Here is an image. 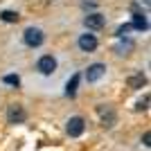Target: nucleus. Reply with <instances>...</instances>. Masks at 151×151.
<instances>
[{
    "label": "nucleus",
    "mask_w": 151,
    "mask_h": 151,
    "mask_svg": "<svg viewBox=\"0 0 151 151\" xmlns=\"http://www.w3.org/2000/svg\"><path fill=\"white\" fill-rule=\"evenodd\" d=\"M43 43H45V32L41 29V27L29 25V27L23 29V45H25V47L36 50V47H41Z\"/></svg>",
    "instance_id": "nucleus-1"
},
{
    "label": "nucleus",
    "mask_w": 151,
    "mask_h": 151,
    "mask_svg": "<svg viewBox=\"0 0 151 151\" xmlns=\"http://www.w3.org/2000/svg\"><path fill=\"white\" fill-rule=\"evenodd\" d=\"M34 68H36V72L41 77H52L59 68V61L54 54H41L36 59V63H34Z\"/></svg>",
    "instance_id": "nucleus-2"
},
{
    "label": "nucleus",
    "mask_w": 151,
    "mask_h": 151,
    "mask_svg": "<svg viewBox=\"0 0 151 151\" xmlns=\"http://www.w3.org/2000/svg\"><path fill=\"white\" fill-rule=\"evenodd\" d=\"M97 45H99V41H97V36H95L93 32H83V34L77 36V47L83 54H93L97 50Z\"/></svg>",
    "instance_id": "nucleus-3"
},
{
    "label": "nucleus",
    "mask_w": 151,
    "mask_h": 151,
    "mask_svg": "<svg viewBox=\"0 0 151 151\" xmlns=\"http://www.w3.org/2000/svg\"><path fill=\"white\" fill-rule=\"evenodd\" d=\"M106 63H90L88 68L83 70V79H86V83H97V81H101L104 77H106Z\"/></svg>",
    "instance_id": "nucleus-4"
},
{
    "label": "nucleus",
    "mask_w": 151,
    "mask_h": 151,
    "mask_svg": "<svg viewBox=\"0 0 151 151\" xmlns=\"http://www.w3.org/2000/svg\"><path fill=\"white\" fill-rule=\"evenodd\" d=\"M83 27H86V32H99L106 27V16L99 12H88L86 16H83Z\"/></svg>",
    "instance_id": "nucleus-5"
},
{
    "label": "nucleus",
    "mask_w": 151,
    "mask_h": 151,
    "mask_svg": "<svg viewBox=\"0 0 151 151\" xmlns=\"http://www.w3.org/2000/svg\"><path fill=\"white\" fill-rule=\"evenodd\" d=\"M83 131H86V120H83L81 115L68 117V122H65V133H68L70 138H81Z\"/></svg>",
    "instance_id": "nucleus-6"
},
{
    "label": "nucleus",
    "mask_w": 151,
    "mask_h": 151,
    "mask_svg": "<svg viewBox=\"0 0 151 151\" xmlns=\"http://www.w3.org/2000/svg\"><path fill=\"white\" fill-rule=\"evenodd\" d=\"M25 120H27L25 108L20 104H9V108H7V122L9 124H23Z\"/></svg>",
    "instance_id": "nucleus-7"
},
{
    "label": "nucleus",
    "mask_w": 151,
    "mask_h": 151,
    "mask_svg": "<svg viewBox=\"0 0 151 151\" xmlns=\"http://www.w3.org/2000/svg\"><path fill=\"white\" fill-rule=\"evenodd\" d=\"M97 113H99L101 124L106 126V129H111V126L115 124V120H117V117H115V111L111 106H106V104H99V106H97Z\"/></svg>",
    "instance_id": "nucleus-8"
},
{
    "label": "nucleus",
    "mask_w": 151,
    "mask_h": 151,
    "mask_svg": "<svg viewBox=\"0 0 151 151\" xmlns=\"http://www.w3.org/2000/svg\"><path fill=\"white\" fill-rule=\"evenodd\" d=\"M129 25H131L135 32H147V29H149L147 16H145L142 12H133V18H131V23H129Z\"/></svg>",
    "instance_id": "nucleus-9"
},
{
    "label": "nucleus",
    "mask_w": 151,
    "mask_h": 151,
    "mask_svg": "<svg viewBox=\"0 0 151 151\" xmlns=\"http://www.w3.org/2000/svg\"><path fill=\"white\" fill-rule=\"evenodd\" d=\"M129 86H131V88H135V90L145 88V86H147V77L142 75V72H135V75L129 77Z\"/></svg>",
    "instance_id": "nucleus-10"
},
{
    "label": "nucleus",
    "mask_w": 151,
    "mask_h": 151,
    "mask_svg": "<svg viewBox=\"0 0 151 151\" xmlns=\"http://www.w3.org/2000/svg\"><path fill=\"white\" fill-rule=\"evenodd\" d=\"M18 12H14V9H5V12H0V20L2 23H18Z\"/></svg>",
    "instance_id": "nucleus-11"
},
{
    "label": "nucleus",
    "mask_w": 151,
    "mask_h": 151,
    "mask_svg": "<svg viewBox=\"0 0 151 151\" xmlns=\"http://www.w3.org/2000/svg\"><path fill=\"white\" fill-rule=\"evenodd\" d=\"M77 86H79V75H72V79H70L68 86H65V95H68V97H75L77 95Z\"/></svg>",
    "instance_id": "nucleus-12"
},
{
    "label": "nucleus",
    "mask_w": 151,
    "mask_h": 151,
    "mask_svg": "<svg viewBox=\"0 0 151 151\" xmlns=\"http://www.w3.org/2000/svg\"><path fill=\"white\" fill-rule=\"evenodd\" d=\"M133 47V43H131V38H126V41H122L115 50H117V54H129V50Z\"/></svg>",
    "instance_id": "nucleus-13"
},
{
    "label": "nucleus",
    "mask_w": 151,
    "mask_h": 151,
    "mask_svg": "<svg viewBox=\"0 0 151 151\" xmlns=\"http://www.w3.org/2000/svg\"><path fill=\"white\" fill-rule=\"evenodd\" d=\"M5 83H9V86H14V88H18L20 86V79H18V75H5V79H2Z\"/></svg>",
    "instance_id": "nucleus-14"
},
{
    "label": "nucleus",
    "mask_w": 151,
    "mask_h": 151,
    "mask_svg": "<svg viewBox=\"0 0 151 151\" xmlns=\"http://www.w3.org/2000/svg\"><path fill=\"white\" fill-rule=\"evenodd\" d=\"M135 108H138V111H147V108H149V95H145L142 99H138Z\"/></svg>",
    "instance_id": "nucleus-15"
},
{
    "label": "nucleus",
    "mask_w": 151,
    "mask_h": 151,
    "mask_svg": "<svg viewBox=\"0 0 151 151\" xmlns=\"http://www.w3.org/2000/svg\"><path fill=\"white\" fill-rule=\"evenodd\" d=\"M97 5H99V0H81V7H83V9H95Z\"/></svg>",
    "instance_id": "nucleus-16"
},
{
    "label": "nucleus",
    "mask_w": 151,
    "mask_h": 151,
    "mask_svg": "<svg viewBox=\"0 0 151 151\" xmlns=\"http://www.w3.org/2000/svg\"><path fill=\"white\" fill-rule=\"evenodd\" d=\"M149 138H151V135H149V131H147L145 135H142V145H145V147H149Z\"/></svg>",
    "instance_id": "nucleus-17"
}]
</instances>
